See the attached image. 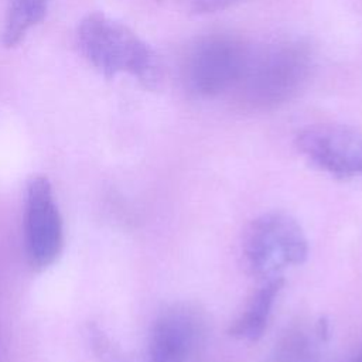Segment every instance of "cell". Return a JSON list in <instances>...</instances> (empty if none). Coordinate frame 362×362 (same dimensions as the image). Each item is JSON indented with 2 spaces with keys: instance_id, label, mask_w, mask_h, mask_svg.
Wrapping results in <instances>:
<instances>
[{
  "instance_id": "ba28073f",
  "label": "cell",
  "mask_w": 362,
  "mask_h": 362,
  "mask_svg": "<svg viewBox=\"0 0 362 362\" xmlns=\"http://www.w3.org/2000/svg\"><path fill=\"white\" fill-rule=\"evenodd\" d=\"M283 284H284L283 277L280 276L270 277L252 296L245 311L228 328V334L236 339H245V341L259 339L266 329L270 310Z\"/></svg>"
},
{
  "instance_id": "30bf717a",
  "label": "cell",
  "mask_w": 362,
  "mask_h": 362,
  "mask_svg": "<svg viewBox=\"0 0 362 362\" xmlns=\"http://www.w3.org/2000/svg\"><path fill=\"white\" fill-rule=\"evenodd\" d=\"M51 0H10L3 30V44L7 48L20 44L25 34L41 23Z\"/></svg>"
},
{
  "instance_id": "7a4b0ae2",
  "label": "cell",
  "mask_w": 362,
  "mask_h": 362,
  "mask_svg": "<svg viewBox=\"0 0 362 362\" xmlns=\"http://www.w3.org/2000/svg\"><path fill=\"white\" fill-rule=\"evenodd\" d=\"M78 45L105 76L126 72L146 88H156L160 66L153 49L129 27L102 13L88 14L78 27Z\"/></svg>"
},
{
  "instance_id": "7c38bea8",
  "label": "cell",
  "mask_w": 362,
  "mask_h": 362,
  "mask_svg": "<svg viewBox=\"0 0 362 362\" xmlns=\"http://www.w3.org/2000/svg\"><path fill=\"white\" fill-rule=\"evenodd\" d=\"M349 362H362V349Z\"/></svg>"
},
{
  "instance_id": "5b68a950",
  "label": "cell",
  "mask_w": 362,
  "mask_h": 362,
  "mask_svg": "<svg viewBox=\"0 0 362 362\" xmlns=\"http://www.w3.org/2000/svg\"><path fill=\"white\" fill-rule=\"evenodd\" d=\"M24 243L35 270L49 267L64 247V223L52 185L44 175H33L25 185Z\"/></svg>"
},
{
  "instance_id": "8992f818",
  "label": "cell",
  "mask_w": 362,
  "mask_h": 362,
  "mask_svg": "<svg viewBox=\"0 0 362 362\" xmlns=\"http://www.w3.org/2000/svg\"><path fill=\"white\" fill-rule=\"evenodd\" d=\"M296 146L310 163L331 175H362V134L351 127L313 124L297 134Z\"/></svg>"
},
{
  "instance_id": "8fae6325",
  "label": "cell",
  "mask_w": 362,
  "mask_h": 362,
  "mask_svg": "<svg viewBox=\"0 0 362 362\" xmlns=\"http://www.w3.org/2000/svg\"><path fill=\"white\" fill-rule=\"evenodd\" d=\"M189 10L195 14H208L225 10L239 0H188Z\"/></svg>"
},
{
  "instance_id": "52a82bcc",
  "label": "cell",
  "mask_w": 362,
  "mask_h": 362,
  "mask_svg": "<svg viewBox=\"0 0 362 362\" xmlns=\"http://www.w3.org/2000/svg\"><path fill=\"white\" fill-rule=\"evenodd\" d=\"M202 334V320L195 310L173 305L153 322L143 362H189Z\"/></svg>"
},
{
  "instance_id": "9c48e42d",
  "label": "cell",
  "mask_w": 362,
  "mask_h": 362,
  "mask_svg": "<svg viewBox=\"0 0 362 362\" xmlns=\"http://www.w3.org/2000/svg\"><path fill=\"white\" fill-rule=\"evenodd\" d=\"M322 338L318 327L314 332L303 325L291 327L276 342L269 362H321L318 339Z\"/></svg>"
},
{
  "instance_id": "277c9868",
  "label": "cell",
  "mask_w": 362,
  "mask_h": 362,
  "mask_svg": "<svg viewBox=\"0 0 362 362\" xmlns=\"http://www.w3.org/2000/svg\"><path fill=\"white\" fill-rule=\"evenodd\" d=\"M250 49L246 41L232 34H209L197 40L182 66L187 88L201 98L230 92L246 66Z\"/></svg>"
},
{
  "instance_id": "3957f363",
  "label": "cell",
  "mask_w": 362,
  "mask_h": 362,
  "mask_svg": "<svg viewBox=\"0 0 362 362\" xmlns=\"http://www.w3.org/2000/svg\"><path fill=\"white\" fill-rule=\"evenodd\" d=\"M247 269L262 277H274L287 266H297L308 256V242L300 223L286 212H266L247 226L243 236Z\"/></svg>"
},
{
  "instance_id": "6da1fadb",
  "label": "cell",
  "mask_w": 362,
  "mask_h": 362,
  "mask_svg": "<svg viewBox=\"0 0 362 362\" xmlns=\"http://www.w3.org/2000/svg\"><path fill=\"white\" fill-rule=\"evenodd\" d=\"M311 66L313 54L304 41L277 40L250 49L246 66L232 92L245 109L273 110L304 88Z\"/></svg>"
}]
</instances>
